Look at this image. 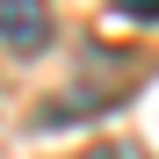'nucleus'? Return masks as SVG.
I'll return each mask as SVG.
<instances>
[{
	"label": "nucleus",
	"mask_w": 159,
	"mask_h": 159,
	"mask_svg": "<svg viewBox=\"0 0 159 159\" xmlns=\"http://www.w3.org/2000/svg\"><path fill=\"white\" fill-rule=\"evenodd\" d=\"M0 43H7L15 58H36L51 43V7L43 0H0Z\"/></svg>",
	"instance_id": "obj_1"
},
{
	"label": "nucleus",
	"mask_w": 159,
	"mask_h": 159,
	"mask_svg": "<svg viewBox=\"0 0 159 159\" xmlns=\"http://www.w3.org/2000/svg\"><path fill=\"white\" fill-rule=\"evenodd\" d=\"M123 22H159V0H109Z\"/></svg>",
	"instance_id": "obj_2"
},
{
	"label": "nucleus",
	"mask_w": 159,
	"mask_h": 159,
	"mask_svg": "<svg viewBox=\"0 0 159 159\" xmlns=\"http://www.w3.org/2000/svg\"><path fill=\"white\" fill-rule=\"evenodd\" d=\"M87 159H123V152H87Z\"/></svg>",
	"instance_id": "obj_3"
}]
</instances>
